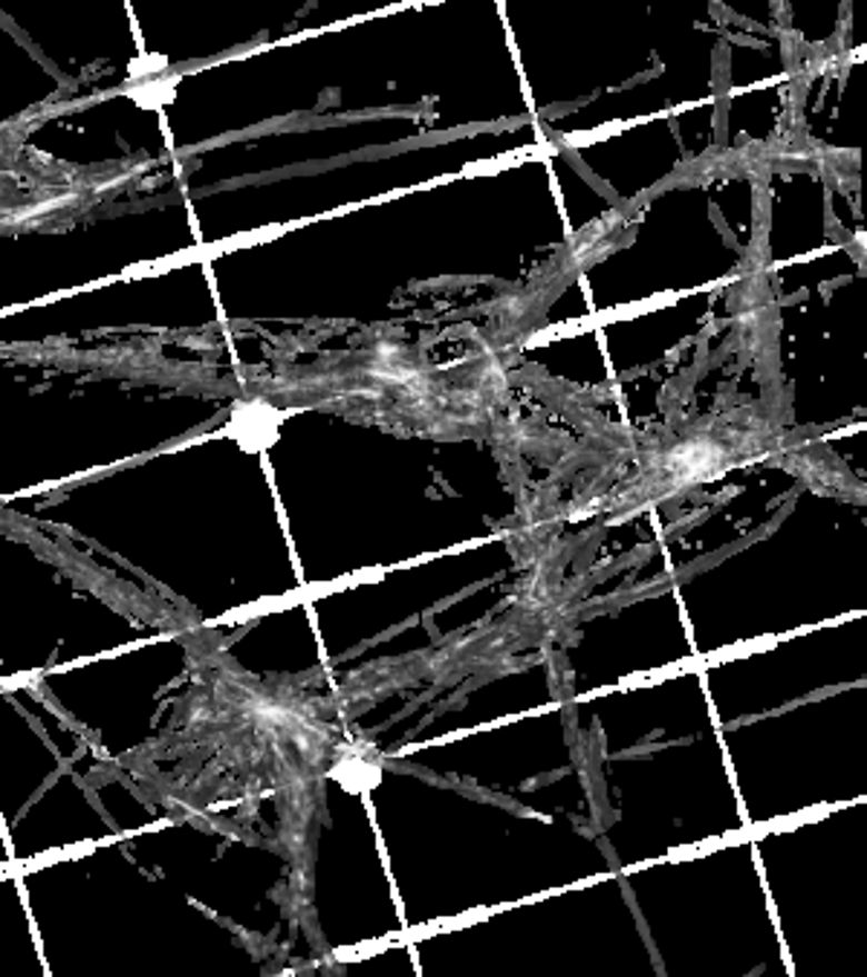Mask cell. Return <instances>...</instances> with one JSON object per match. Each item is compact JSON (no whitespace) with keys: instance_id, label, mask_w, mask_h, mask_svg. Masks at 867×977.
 I'll use <instances>...</instances> for the list:
<instances>
[{"instance_id":"obj_1","label":"cell","mask_w":867,"mask_h":977,"mask_svg":"<svg viewBox=\"0 0 867 977\" xmlns=\"http://www.w3.org/2000/svg\"><path fill=\"white\" fill-rule=\"evenodd\" d=\"M281 428V413L267 402H243L235 408L229 420V435L243 446L246 451H258L272 446Z\"/></svg>"},{"instance_id":"obj_2","label":"cell","mask_w":867,"mask_h":977,"mask_svg":"<svg viewBox=\"0 0 867 977\" xmlns=\"http://www.w3.org/2000/svg\"><path fill=\"white\" fill-rule=\"evenodd\" d=\"M330 778L339 781L345 789H350V792H365V789L379 787V781H382V764L368 752L345 755L330 769Z\"/></svg>"},{"instance_id":"obj_3","label":"cell","mask_w":867,"mask_h":977,"mask_svg":"<svg viewBox=\"0 0 867 977\" xmlns=\"http://www.w3.org/2000/svg\"><path fill=\"white\" fill-rule=\"evenodd\" d=\"M173 88H177V81L166 79V76H157V79L139 81L137 88H130V96H133L142 108L159 110L162 104H168L173 99Z\"/></svg>"},{"instance_id":"obj_4","label":"cell","mask_w":867,"mask_h":977,"mask_svg":"<svg viewBox=\"0 0 867 977\" xmlns=\"http://www.w3.org/2000/svg\"><path fill=\"white\" fill-rule=\"evenodd\" d=\"M162 70H166V59H162V56H142V59H137L130 64V79L133 81L157 79V76H162Z\"/></svg>"}]
</instances>
